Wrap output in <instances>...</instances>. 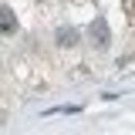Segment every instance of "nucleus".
I'll return each mask as SVG.
<instances>
[{"mask_svg":"<svg viewBox=\"0 0 135 135\" xmlns=\"http://www.w3.org/2000/svg\"><path fill=\"white\" fill-rule=\"evenodd\" d=\"M91 37H98V41H95L98 47L108 44V27H105V20H95V24H91Z\"/></svg>","mask_w":135,"mask_h":135,"instance_id":"obj_2","label":"nucleus"},{"mask_svg":"<svg viewBox=\"0 0 135 135\" xmlns=\"http://www.w3.org/2000/svg\"><path fill=\"white\" fill-rule=\"evenodd\" d=\"M74 37H78V34H74V31H68V34H61V44H74Z\"/></svg>","mask_w":135,"mask_h":135,"instance_id":"obj_3","label":"nucleus"},{"mask_svg":"<svg viewBox=\"0 0 135 135\" xmlns=\"http://www.w3.org/2000/svg\"><path fill=\"white\" fill-rule=\"evenodd\" d=\"M17 20H14V10L10 7H0V34H14Z\"/></svg>","mask_w":135,"mask_h":135,"instance_id":"obj_1","label":"nucleus"}]
</instances>
